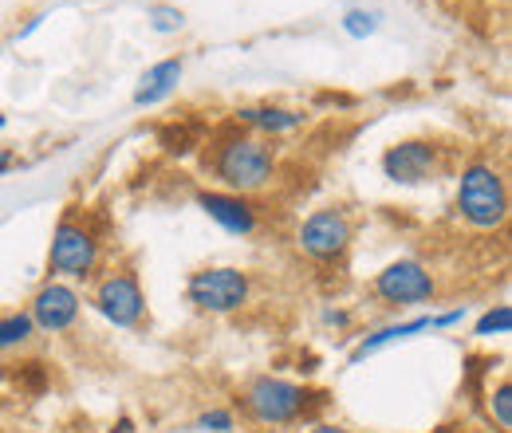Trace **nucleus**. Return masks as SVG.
Wrapping results in <instances>:
<instances>
[{"label": "nucleus", "mask_w": 512, "mask_h": 433, "mask_svg": "<svg viewBox=\"0 0 512 433\" xmlns=\"http://www.w3.org/2000/svg\"><path fill=\"white\" fill-rule=\"evenodd\" d=\"M205 170L213 174V182L225 193L253 197V193L272 186V178H276V146L268 138H260V134L229 130L209 150Z\"/></svg>", "instance_id": "f257e3e1"}, {"label": "nucleus", "mask_w": 512, "mask_h": 433, "mask_svg": "<svg viewBox=\"0 0 512 433\" xmlns=\"http://www.w3.org/2000/svg\"><path fill=\"white\" fill-rule=\"evenodd\" d=\"M453 205H457V217L469 229H477V233L505 229V221H509V186H505V174L493 162H485V158L465 162L461 174H457Z\"/></svg>", "instance_id": "f03ea898"}, {"label": "nucleus", "mask_w": 512, "mask_h": 433, "mask_svg": "<svg viewBox=\"0 0 512 433\" xmlns=\"http://www.w3.org/2000/svg\"><path fill=\"white\" fill-rule=\"evenodd\" d=\"M316 394L292 378H280V374H256L241 386V410L253 418L256 426H268V430H280V426H296L312 414V402Z\"/></svg>", "instance_id": "7ed1b4c3"}, {"label": "nucleus", "mask_w": 512, "mask_h": 433, "mask_svg": "<svg viewBox=\"0 0 512 433\" xmlns=\"http://www.w3.org/2000/svg\"><path fill=\"white\" fill-rule=\"evenodd\" d=\"M186 300L201 315H237L253 300V276L233 264H209L197 268L186 280Z\"/></svg>", "instance_id": "20e7f679"}, {"label": "nucleus", "mask_w": 512, "mask_h": 433, "mask_svg": "<svg viewBox=\"0 0 512 433\" xmlns=\"http://www.w3.org/2000/svg\"><path fill=\"white\" fill-rule=\"evenodd\" d=\"M99 256H103L99 237L83 221L60 217V225L52 229V245H48L52 280H87V276H95L99 272Z\"/></svg>", "instance_id": "39448f33"}, {"label": "nucleus", "mask_w": 512, "mask_h": 433, "mask_svg": "<svg viewBox=\"0 0 512 433\" xmlns=\"http://www.w3.org/2000/svg\"><path fill=\"white\" fill-rule=\"evenodd\" d=\"M91 308L99 311L111 327L119 331H134L146 319V292L134 268H111L95 280L91 288Z\"/></svg>", "instance_id": "423d86ee"}, {"label": "nucleus", "mask_w": 512, "mask_h": 433, "mask_svg": "<svg viewBox=\"0 0 512 433\" xmlns=\"http://www.w3.org/2000/svg\"><path fill=\"white\" fill-rule=\"evenodd\" d=\"M371 292L386 308H418V304H434L438 280L422 260L402 256V260H390L383 272L371 280Z\"/></svg>", "instance_id": "0eeeda50"}, {"label": "nucleus", "mask_w": 512, "mask_h": 433, "mask_svg": "<svg viewBox=\"0 0 512 433\" xmlns=\"http://www.w3.org/2000/svg\"><path fill=\"white\" fill-rule=\"evenodd\" d=\"M355 241V225H351V217L343 213V209H316L312 217H304L300 221V229H296V248L308 256V260H316V264H339L343 256H347V248Z\"/></svg>", "instance_id": "6e6552de"}, {"label": "nucleus", "mask_w": 512, "mask_h": 433, "mask_svg": "<svg viewBox=\"0 0 512 433\" xmlns=\"http://www.w3.org/2000/svg\"><path fill=\"white\" fill-rule=\"evenodd\" d=\"M24 311L32 315L36 335H67V331H75V323L83 315V296L67 280H48L36 288L32 304Z\"/></svg>", "instance_id": "1a4fd4ad"}, {"label": "nucleus", "mask_w": 512, "mask_h": 433, "mask_svg": "<svg viewBox=\"0 0 512 433\" xmlns=\"http://www.w3.org/2000/svg\"><path fill=\"white\" fill-rule=\"evenodd\" d=\"M438 158L430 138H402L383 150V178L394 186H426L438 178Z\"/></svg>", "instance_id": "9d476101"}, {"label": "nucleus", "mask_w": 512, "mask_h": 433, "mask_svg": "<svg viewBox=\"0 0 512 433\" xmlns=\"http://www.w3.org/2000/svg\"><path fill=\"white\" fill-rule=\"evenodd\" d=\"M197 209H201L213 225H221L225 233H233V237H253L256 229H260V213H256V205L249 201V197H241V193L201 189V193H197Z\"/></svg>", "instance_id": "9b49d317"}, {"label": "nucleus", "mask_w": 512, "mask_h": 433, "mask_svg": "<svg viewBox=\"0 0 512 433\" xmlns=\"http://www.w3.org/2000/svg\"><path fill=\"white\" fill-rule=\"evenodd\" d=\"M182 71H186V63L178 60V56L158 60L154 67H146L142 79H138V87H134V107H158V103H166V99L178 91Z\"/></svg>", "instance_id": "f8f14e48"}, {"label": "nucleus", "mask_w": 512, "mask_h": 433, "mask_svg": "<svg viewBox=\"0 0 512 433\" xmlns=\"http://www.w3.org/2000/svg\"><path fill=\"white\" fill-rule=\"evenodd\" d=\"M304 111H292V107H276V103H256V107H237V123L256 130L260 138H276V134H288V130H300L304 126Z\"/></svg>", "instance_id": "ddd939ff"}, {"label": "nucleus", "mask_w": 512, "mask_h": 433, "mask_svg": "<svg viewBox=\"0 0 512 433\" xmlns=\"http://www.w3.org/2000/svg\"><path fill=\"white\" fill-rule=\"evenodd\" d=\"M422 331H430V315H414V319L383 323V327H375L371 335L359 339V347L351 351V363H363L367 355H375V351H383V347H394V343H406V339H414V335H422Z\"/></svg>", "instance_id": "4468645a"}, {"label": "nucleus", "mask_w": 512, "mask_h": 433, "mask_svg": "<svg viewBox=\"0 0 512 433\" xmlns=\"http://www.w3.org/2000/svg\"><path fill=\"white\" fill-rule=\"evenodd\" d=\"M32 339H36V323L28 311H4L0 315V355L24 351V347H32Z\"/></svg>", "instance_id": "2eb2a0df"}, {"label": "nucleus", "mask_w": 512, "mask_h": 433, "mask_svg": "<svg viewBox=\"0 0 512 433\" xmlns=\"http://www.w3.org/2000/svg\"><path fill=\"white\" fill-rule=\"evenodd\" d=\"M339 24H343V32L351 40H371L379 32V24H383V12L379 8H347Z\"/></svg>", "instance_id": "dca6fc26"}, {"label": "nucleus", "mask_w": 512, "mask_h": 433, "mask_svg": "<svg viewBox=\"0 0 512 433\" xmlns=\"http://www.w3.org/2000/svg\"><path fill=\"white\" fill-rule=\"evenodd\" d=\"M512 331V308L509 304H493L489 311H481V319L473 323V339H497Z\"/></svg>", "instance_id": "f3484780"}, {"label": "nucleus", "mask_w": 512, "mask_h": 433, "mask_svg": "<svg viewBox=\"0 0 512 433\" xmlns=\"http://www.w3.org/2000/svg\"><path fill=\"white\" fill-rule=\"evenodd\" d=\"M146 24L158 32V36H174L186 28V12L178 4H150L146 8Z\"/></svg>", "instance_id": "a211bd4d"}, {"label": "nucleus", "mask_w": 512, "mask_h": 433, "mask_svg": "<svg viewBox=\"0 0 512 433\" xmlns=\"http://www.w3.org/2000/svg\"><path fill=\"white\" fill-rule=\"evenodd\" d=\"M489 418L497 422V430L501 433L512 430V386H509V378H501V382L489 390Z\"/></svg>", "instance_id": "6ab92c4d"}, {"label": "nucleus", "mask_w": 512, "mask_h": 433, "mask_svg": "<svg viewBox=\"0 0 512 433\" xmlns=\"http://www.w3.org/2000/svg\"><path fill=\"white\" fill-rule=\"evenodd\" d=\"M193 430L197 433H233L237 430V414H233V410H225V406H209V410H201V414H197Z\"/></svg>", "instance_id": "aec40b11"}, {"label": "nucleus", "mask_w": 512, "mask_h": 433, "mask_svg": "<svg viewBox=\"0 0 512 433\" xmlns=\"http://www.w3.org/2000/svg\"><path fill=\"white\" fill-rule=\"evenodd\" d=\"M465 315H469V308H465V304H457V308L442 311V315H430V331H446V327H457V323H465Z\"/></svg>", "instance_id": "412c9836"}, {"label": "nucleus", "mask_w": 512, "mask_h": 433, "mask_svg": "<svg viewBox=\"0 0 512 433\" xmlns=\"http://www.w3.org/2000/svg\"><path fill=\"white\" fill-rule=\"evenodd\" d=\"M323 323H327V327H335V331H343V327H351V315H347V311H339V308H327L323 311Z\"/></svg>", "instance_id": "4be33fe9"}, {"label": "nucleus", "mask_w": 512, "mask_h": 433, "mask_svg": "<svg viewBox=\"0 0 512 433\" xmlns=\"http://www.w3.org/2000/svg\"><path fill=\"white\" fill-rule=\"evenodd\" d=\"M40 24H44V16H32V20H28V24H24L20 32H16V40H28V36H32V32H36Z\"/></svg>", "instance_id": "5701e85b"}, {"label": "nucleus", "mask_w": 512, "mask_h": 433, "mask_svg": "<svg viewBox=\"0 0 512 433\" xmlns=\"http://www.w3.org/2000/svg\"><path fill=\"white\" fill-rule=\"evenodd\" d=\"M12 166H16V154H12V150H4V146H0V174H8V170H12Z\"/></svg>", "instance_id": "b1692460"}, {"label": "nucleus", "mask_w": 512, "mask_h": 433, "mask_svg": "<svg viewBox=\"0 0 512 433\" xmlns=\"http://www.w3.org/2000/svg\"><path fill=\"white\" fill-rule=\"evenodd\" d=\"M308 433H351V430H343V426H335V422H316Z\"/></svg>", "instance_id": "393cba45"}, {"label": "nucleus", "mask_w": 512, "mask_h": 433, "mask_svg": "<svg viewBox=\"0 0 512 433\" xmlns=\"http://www.w3.org/2000/svg\"><path fill=\"white\" fill-rule=\"evenodd\" d=\"M8 378H12V371L4 367V359H0V394H4V386H8Z\"/></svg>", "instance_id": "a878e982"}, {"label": "nucleus", "mask_w": 512, "mask_h": 433, "mask_svg": "<svg viewBox=\"0 0 512 433\" xmlns=\"http://www.w3.org/2000/svg\"><path fill=\"white\" fill-rule=\"evenodd\" d=\"M111 433H130V422H127V418H123V422H119V426H115V430H111Z\"/></svg>", "instance_id": "bb28decb"}, {"label": "nucleus", "mask_w": 512, "mask_h": 433, "mask_svg": "<svg viewBox=\"0 0 512 433\" xmlns=\"http://www.w3.org/2000/svg\"><path fill=\"white\" fill-rule=\"evenodd\" d=\"M4 126H8V119H4V115H0V134H4Z\"/></svg>", "instance_id": "cd10ccee"}]
</instances>
